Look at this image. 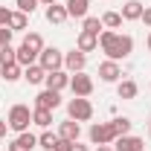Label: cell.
Here are the masks:
<instances>
[{"mask_svg": "<svg viewBox=\"0 0 151 151\" xmlns=\"http://www.w3.org/2000/svg\"><path fill=\"white\" fill-rule=\"evenodd\" d=\"M142 9H145V6H142L139 0H128V3L122 6L119 15H122V20H139L142 18Z\"/></svg>", "mask_w": 151, "mask_h": 151, "instance_id": "17", "label": "cell"}, {"mask_svg": "<svg viewBox=\"0 0 151 151\" xmlns=\"http://www.w3.org/2000/svg\"><path fill=\"white\" fill-rule=\"evenodd\" d=\"M139 20H142V23L151 29V6H145V9H142V18H139Z\"/></svg>", "mask_w": 151, "mask_h": 151, "instance_id": "34", "label": "cell"}, {"mask_svg": "<svg viewBox=\"0 0 151 151\" xmlns=\"http://www.w3.org/2000/svg\"><path fill=\"white\" fill-rule=\"evenodd\" d=\"M29 26V15H23V12H12L9 15V29L12 32H23Z\"/></svg>", "mask_w": 151, "mask_h": 151, "instance_id": "21", "label": "cell"}, {"mask_svg": "<svg viewBox=\"0 0 151 151\" xmlns=\"http://www.w3.org/2000/svg\"><path fill=\"white\" fill-rule=\"evenodd\" d=\"M9 15H12V12H9L6 6H0V26H9Z\"/></svg>", "mask_w": 151, "mask_h": 151, "instance_id": "33", "label": "cell"}, {"mask_svg": "<svg viewBox=\"0 0 151 151\" xmlns=\"http://www.w3.org/2000/svg\"><path fill=\"white\" fill-rule=\"evenodd\" d=\"M44 84H47V90H64V87H70V73L67 70H52V73H47L44 78Z\"/></svg>", "mask_w": 151, "mask_h": 151, "instance_id": "10", "label": "cell"}, {"mask_svg": "<svg viewBox=\"0 0 151 151\" xmlns=\"http://www.w3.org/2000/svg\"><path fill=\"white\" fill-rule=\"evenodd\" d=\"M15 6H18V12H23V15H32L38 9V0H15Z\"/></svg>", "mask_w": 151, "mask_h": 151, "instance_id": "30", "label": "cell"}, {"mask_svg": "<svg viewBox=\"0 0 151 151\" xmlns=\"http://www.w3.org/2000/svg\"><path fill=\"white\" fill-rule=\"evenodd\" d=\"M9 151H26V148H23V145H20L18 139H12V142H9Z\"/></svg>", "mask_w": 151, "mask_h": 151, "instance_id": "35", "label": "cell"}, {"mask_svg": "<svg viewBox=\"0 0 151 151\" xmlns=\"http://www.w3.org/2000/svg\"><path fill=\"white\" fill-rule=\"evenodd\" d=\"M70 90H73V96H84L87 99V96L93 93V78L84 73V70L81 73H73L70 76Z\"/></svg>", "mask_w": 151, "mask_h": 151, "instance_id": "6", "label": "cell"}, {"mask_svg": "<svg viewBox=\"0 0 151 151\" xmlns=\"http://www.w3.org/2000/svg\"><path fill=\"white\" fill-rule=\"evenodd\" d=\"M15 55H18V50H15L12 44H3V47H0V67H3V64H15Z\"/></svg>", "mask_w": 151, "mask_h": 151, "instance_id": "28", "label": "cell"}, {"mask_svg": "<svg viewBox=\"0 0 151 151\" xmlns=\"http://www.w3.org/2000/svg\"><path fill=\"white\" fill-rule=\"evenodd\" d=\"M9 41H12V29H9V26H0V47L9 44Z\"/></svg>", "mask_w": 151, "mask_h": 151, "instance_id": "31", "label": "cell"}, {"mask_svg": "<svg viewBox=\"0 0 151 151\" xmlns=\"http://www.w3.org/2000/svg\"><path fill=\"white\" fill-rule=\"evenodd\" d=\"M44 15H47V20H50V23H55V26H61L64 20L70 18V15H67V6H61V3L47 6V12H44Z\"/></svg>", "mask_w": 151, "mask_h": 151, "instance_id": "15", "label": "cell"}, {"mask_svg": "<svg viewBox=\"0 0 151 151\" xmlns=\"http://www.w3.org/2000/svg\"><path fill=\"white\" fill-rule=\"evenodd\" d=\"M64 6H67V15H70V18H87V9H90V0H67V3H64Z\"/></svg>", "mask_w": 151, "mask_h": 151, "instance_id": "16", "label": "cell"}, {"mask_svg": "<svg viewBox=\"0 0 151 151\" xmlns=\"http://www.w3.org/2000/svg\"><path fill=\"white\" fill-rule=\"evenodd\" d=\"M113 122V128H116V134H119V137H125V134H131V119H128V116H116V119H111Z\"/></svg>", "mask_w": 151, "mask_h": 151, "instance_id": "29", "label": "cell"}, {"mask_svg": "<svg viewBox=\"0 0 151 151\" xmlns=\"http://www.w3.org/2000/svg\"><path fill=\"white\" fill-rule=\"evenodd\" d=\"M99 47L111 61H125L134 52V38L131 35H119L113 29H102L99 32Z\"/></svg>", "mask_w": 151, "mask_h": 151, "instance_id": "1", "label": "cell"}, {"mask_svg": "<svg viewBox=\"0 0 151 151\" xmlns=\"http://www.w3.org/2000/svg\"><path fill=\"white\" fill-rule=\"evenodd\" d=\"M81 29H84V32H93V35H99L105 26H102V18H93V15H87V18L81 20Z\"/></svg>", "mask_w": 151, "mask_h": 151, "instance_id": "25", "label": "cell"}, {"mask_svg": "<svg viewBox=\"0 0 151 151\" xmlns=\"http://www.w3.org/2000/svg\"><path fill=\"white\" fill-rule=\"evenodd\" d=\"M67 116L76 119V122H90V119H93V105H90V99L73 96V99L67 102Z\"/></svg>", "mask_w": 151, "mask_h": 151, "instance_id": "3", "label": "cell"}, {"mask_svg": "<svg viewBox=\"0 0 151 151\" xmlns=\"http://www.w3.org/2000/svg\"><path fill=\"white\" fill-rule=\"evenodd\" d=\"M0 78H6V81L12 84V81L23 78V67H20L18 61H15V64H3V67H0Z\"/></svg>", "mask_w": 151, "mask_h": 151, "instance_id": "19", "label": "cell"}, {"mask_svg": "<svg viewBox=\"0 0 151 151\" xmlns=\"http://www.w3.org/2000/svg\"><path fill=\"white\" fill-rule=\"evenodd\" d=\"M113 151H145V139L142 137H134V134L116 137L113 139Z\"/></svg>", "mask_w": 151, "mask_h": 151, "instance_id": "8", "label": "cell"}, {"mask_svg": "<svg viewBox=\"0 0 151 151\" xmlns=\"http://www.w3.org/2000/svg\"><path fill=\"white\" fill-rule=\"evenodd\" d=\"M6 122H9V131H15V134L29 131V125H32V111H29V105H12Z\"/></svg>", "mask_w": 151, "mask_h": 151, "instance_id": "2", "label": "cell"}, {"mask_svg": "<svg viewBox=\"0 0 151 151\" xmlns=\"http://www.w3.org/2000/svg\"><path fill=\"white\" fill-rule=\"evenodd\" d=\"M55 151H73V142H70V139H61V137H58V145H55Z\"/></svg>", "mask_w": 151, "mask_h": 151, "instance_id": "32", "label": "cell"}, {"mask_svg": "<svg viewBox=\"0 0 151 151\" xmlns=\"http://www.w3.org/2000/svg\"><path fill=\"white\" fill-rule=\"evenodd\" d=\"M145 44H148V50H151V32H148V41H145Z\"/></svg>", "mask_w": 151, "mask_h": 151, "instance_id": "40", "label": "cell"}, {"mask_svg": "<svg viewBox=\"0 0 151 151\" xmlns=\"http://www.w3.org/2000/svg\"><path fill=\"white\" fill-rule=\"evenodd\" d=\"M96 151H113V145H96Z\"/></svg>", "mask_w": 151, "mask_h": 151, "instance_id": "38", "label": "cell"}, {"mask_svg": "<svg viewBox=\"0 0 151 151\" xmlns=\"http://www.w3.org/2000/svg\"><path fill=\"white\" fill-rule=\"evenodd\" d=\"M32 125H38V128H50L52 125V111H44V108H32Z\"/></svg>", "mask_w": 151, "mask_h": 151, "instance_id": "20", "label": "cell"}, {"mask_svg": "<svg viewBox=\"0 0 151 151\" xmlns=\"http://www.w3.org/2000/svg\"><path fill=\"white\" fill-rule=\"evenodd\" d=\"M6 131H9V122H6V119H0V137H6Z\"/></svg>", "mask_w": 151, "mask_h": 151, "instance_id": "36", "label": "cell"}, {"mask_svg": "<svg viewBox=\"0 0 151 151\" xmlns=\"http://www.w3.org/2000/svg\"><path fill=\"white\" fill-rule=\"evenodd\" d=\"M137 93H139V84H137L134 78L116 81V96H119V99H137Z\"/></svg>", "mask_w": 151, "mask_h": 151, "instance_id": "14", "label": "cell"}, {"mask_svg": "<svg viewBox=\"0 0 151 151\" xmlns=\"http://www.w3.org/2000/svg\"><path fill=\"white\" fill-rule=\"evenodd\" d=\"M38 64H41L47 73H52V70H64V52L55 50V47H44L41 55H38Z\"/></svg>", "mask_w": 151, "mask_h": 151, "instance_id": "5", "label": "cell"}, {"mask_svg": "<svg viewBox=\"0 0 151 151\" xmlns=\"http://www.w3.org/2000/svg\"><path fill=\"white\" fill-rule=\"evenodd\" d=\"M84 67H87V55H84L81 50L64 52V70H67V73H81Z\"/></svg>", "mask_w": 151, "mask_h": 151, "instance_id": "9", "label": "cell"}, {"mask_svg": "<svg viewBox=\"0 0 151 151\" xmlns=\"http://www.w3.org/2000/svg\"><path fill=\"white\" fill-rule=\"evenodd\" d=\"M99 78L105 81V84H116V81H122V67H119V61H102L99 64Z\"/></svg>", "mask_w": 151, "mask_h": 151, "instance_id": "7", "label": "cell"}, {"mask_svg": "<svg viewBox=\"0 0 151 151\" xmlns=\"http://www.w3.org/2000/svg\"><path fill=\"white\" fill-rule=\"evenodd\" d=\"M58 137L61 139H70V142H78V137H81V122H76V119H64L61 125H58Z\"/></svg>", "mask_w": 151, "mask_h": 151, "instance_id": "12", "label": "cell"}, {"mask_svg": "<svg viewBox=\"0 0 151 151\" xmlns=\"http://www.w3.org/2000/svg\"><path fill=\"white\" fill-rule=\"evenodd\" d=\"M148 137H151V128H148Z\"/></svg>", "mask_w": 151, "mask_h": 151, "instance_id": "41", "label": "cell"}, {"mask_svg": "<svg viewBox=\"0 0 151 151\" xmlns=\"http://www.w3.org/2000/svg\"><path fill=\"white\" fill-rule=\"evenodd\" d=\"M55 145H58V134L44 131L41 137H38V148H44V151H55Z\"/></svg>", "mask_w": 151, "mask_h": 151, "instance_id": "24", "label": "cell"}, {"mask_svg": "<svg viewBox=\"0 0 151 151\" xmlns=\"http://www.w3.org/2000/svg\"><path fill=\"white\" fill-rule=\"evenodd\" d=\"M23 78H26L29 84H44V78H47V70H44L41 64H29V67H23Z\"/></svg>", "mask_w": 151, "mask_h": 151, "instance_id": "18", "label": "cell"}, {"mask_svg": "<svg viewBox=\"0 0 151 151\" xmlns=\"http://www.w3.org/2000/svg\"><path fill=\"white\" fill-rule=\"evenodd\" d=\"M15 61H18L20 67H29V64H38V55L32 52V50H26L23 44L18 47V55H15Z\"/></svg>", "mask_w": 151, "mask_h": 151, "instance_id": "23", "label": "cell"}, {"mask_svg": "<svg viewBox=\"0 0 151 151\" xmlns=\"http://www.w3.org/2000/svg\"><path fill=\"white\" fill-rule=\"evenodd\" d=\"M96 47H99V35L84 32V29H81V32H78V38H76V50H81V52L87 55V52H93Z\"/></svg>", "mask_w": 151, "mask_h": 151, "instance_id": "13", "label": "cell"}, {"mask_svg": "<svg viewBox=\"0 0 151 151\" xmlns=\"http://www.w3.org/2000/svg\"><path fill=\"white\" fill-rule=\"evenodd\" d=\"M23 47L32 50L35 55H41V50H44V38L38 35V32H26V35H23Z\"/></svg>", "mask_w": 151, "mask_h": 151, "instance_id": "22", "label": "cell"}, {"mask_svg": "<svg viewBox=\"0 0 151 151\" xmlns=\"http://www.w3.org/2000/svg\"><path fill=\"white\" fill-rule=\"evenodd\" d=\"M73 151H90L87 145H81V142H73Z\"/></svg>", "mask_w": 151, "mask_h": 151, "instance_id": "37", "label": "cell"}, {"mask_svg": "<svg viewBox=\"0 0 151 151\" xmlns=\"http://www.w3.org/2000/svg\"><path fill=\"white\" fill-rule=\"evenodd\" d=\"M87 137H90L93 145H113V139H116L119 134L113 128V122H96V125H90Z\"/></svg>", "mask_w": 151, "mask_h": 151, "instance_id": "4", "label": "cell"}, {"mask_svg": "<svg viewBox=\"0 0 151 151\" xmlns=\"http://www.w3.org/2000/svg\"><path fill=\"white\" fill-rule=\"evenodd\" d=\"M38 3H44V6H52V3H58V0H38Z\"/></svg>", "mask_w": 151, "mask_h": 151, "instance_id": "39", "label": "cell"}, {"mask_svg": "<svg viewBox=\"0 0 151 151\" xmlns=\"http://www.w3.org/2000/svg\"><path fill=\"white\" fill-rule=\"evenodd\" d=\"M15 139H18V142H20V145H23L26 151H35V148H38V137H35L32 131H23V134H18Z\"/></svg>", "mask_w": 151, "mask_h": 151, "instance_id": "27", "label": "cell"}, {"mask_svg": "<svg viewBox=\"0 0 151 151\" xmlns=\"http://www.w3.org/2000/svg\"><path fill=\"white\" fill-rule=\"evenodd\" d=\"M35 108H44V111L61 108V93H58V90H41V93L35 96Z\"/></svg>", "mask_w": 151, "mask_h": 151, "instance_id": "11", "label": "cell"}, {"mask_svg": "<svg viewBox=\"0 0 151 151\" xmlns=\"http://www.w3.org/2000/svg\"><path fill=\"white\" fill-rule=\"evenodd\" d=\"M102 26H105V29H119V26H122V15H119V12H105V15H102Z\"/></svg>", "mask_w": 151, "mask_h": 151, "instance_id": "26", "label": "cell"}]
</instances>
